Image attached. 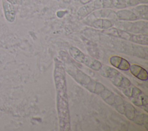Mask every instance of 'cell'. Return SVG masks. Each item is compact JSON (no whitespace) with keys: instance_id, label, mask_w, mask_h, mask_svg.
Here are the masks:
<instances>
[{"instance_id":"277c9868","label":"cell","mask_w":148,"mask_h":131,"mask_svg":"<svg viewBox=\"0 0 148 131\" xmlns=\"http://www.w3.org/2000/svg\"><path fill=\"white\" fill-rule=\"evenodd\" d=\"M110 63L116 68H118L121 70H128L130 69V64L125 59L118 57L113 56L110 59Z\"/></svg>"},{"instance_id":"6da1fadb","label":"cell","mask_w":148,"mask_h":131,"mask_svg":"<svg viewBox=\"0 0 148 131\" xmlns=\"http://www.w3.org/2000/svg\"><path fill=\"white\" fill-rule=\"evenodd\" d=\"M66 96L57 95V107L61 129L68 130L69 128V115Z\"/></svg>"},{"instance_id":"9a60e30c","label":"cell","mask_w":148,"mask_h":131,"mask_svg":"<svg viewBox=\"0 0 148 131\" xmlns=\"http://www.w3.org/2000/svg\"><path fill=\"white\" fill-rule=\"evenodd\" d=\"M123 78V76L121 74L119 73L116 76L111 78V80L112 81V83L114 85L117 87H120Z\"/></svg>"},{"instance_id":"ffe728a7","label":"cell","mask_w":148,"mask_h":131,"mask_svg":"<svg viewBox=\"0 0 148 131\" xmlns=\"http://www.w3.org/2000/svg\"><path fill=\"white\" fill-rule=\"evenodd\" d=\"M95 10L103 9V0H95L94 1Z\"/></svg>"},{"instance_id":"5bb4252c","label":"cell","mask_w":148,"mask_h":131,"mask_svg":"<svg viewBox=\"0 0 148 131\" xmlns=\"http://www.w3.org/2000/svg\"><path fill=\"white\" fill-rule=\"evenodd\" d=\"M135 108L131 104L127 103L126 106H124V113L129 119H134L135 114Z\"/></svg>"},{"instance_id":"83f0119b","label":"cell","mask_w":148,"mask_h":131,"mask_svg":"<svg viewBox=\"0 0 148 131\" xmlns=\"http://www.w3.org/2000/svg\"><path fill=\"white\" fill-rule=\"evenodd\" d=\"M91 1H92V0H91Z\"/></svg>"},{"instance_id":"8992f818","label":"cell","mask_w":148,"mask_h":131,"mask_svg":"<svg viewBox=\"0 0 148 131\" xmlns=\"http://www.w3.org/2000/svg\"><path fill=\"white\" fill-rule=\"evenodd\" d=\"M134 33H142L147 35V21H138L132 24L129 31Z\"/></svg>"},{"instance_id":"44dd1931","label":"cell","mask_w":148,"mask_h":131,"mask_svg":"<svg viewBox=\"0 0 148 131\" xmlns=\"http://www.w3.org/2000/svg\"><path fill=\"white\" fill-rule=\"evenodd\" d=\"M113 8L112 0H103V8L108 9Z\"/></svg>"},{"instance_id":"ba28073f","label":"cell","mask_w":148,"mask_h":131,"mask_svg":"<svg viewBox=\"0 0 148 131\" xmlns=\"http://www.w3.org/2000/svg\"><path fill=\"white\" fill-rule=\"evenodd\" d=\"M132 11L135 14L138 18L147 20L148 17V6L146 4L137 6L133 9Z\"/></svg>"},{"instance_id":"603a6c76","label":"cell","mask_w":148,"mask_h":131,"mask_svg":"<svg viewBox=\"0 0 148 131\" xmlns=\"http://www.w3.org/2000/svg\"><path fill=\"white\" fill-rule=\"evenodd\" d=\"M131 85V83H130V81L125 77H123V78L122 80V81H121V85H120V87H130V85Z\"/></svg>"},{"instance_id":"7c38bea8","label":"cell","mask_w":148,"mask_h":131,"mask_svg":"<svg viewBox=\"0 0 148 131\" xmlns=\"http://www.w3.org/2000/svg\"><path fill=\"white\" fill-rule=\"evenodd\" d=\"M130 40L136 43L147 45L148 37L147 35L145 34H131Z\"/></svg>"},{"instance_id":"e0dca14e","label":"cell","mask_w":148,"mask_h":131,"mask_svg":"<svg viewBox=\"0 0 148 131\" xmlns=\"http://www.w3.org/2000/svg\"><path fill=\"white\" fill-rule=\"evenodd\" d=\"M104 32L109 35L118 37V29L116 28H109L107 29Z\"/></svg>"},{"instance_id":"52a82bcc","label":"cell","mask_w":148,"mask_h":131,"mask_svg":"<svg viewBox=\"0 0 148 131\" xmlns=\"http://www.w3.org/2000/svg\"><path fill=\"white\" fill-rule=\"evenodd\" d=\"M117 18L123 21H135L138 19V17L132 11L127 9H122L116 12Z\"/></svg>"},{"instance_id":"cb8c5ba5","label":"cell","mask_w":148,"mask_h":131,"mask_svg":"<svg viewBox=\"0 0 148 131\" xmlns=\"http://www.w3.org/2000/svg\"><path fill=\"white\" fill-rule=\"evenodd\" d=\"M141 101H142V104L143 106H146L147 104V96L146 95L142 96L141 97Z\"/></svg>"},{"instance_id":"2e32d148","label":"cell","mask_w":148,"mask_h":131,"mask_svg":"<svg viewBox=\"0 0 148 131\" xmlns=\"http://www.w3.org/2000/svg\"><path fill=\"white\" fill-rule=\"evenodd\" d=\"M91 25L98 29H102V18H97L92 22Z\"/></svg>"},{"instance_id":"7402d4cb","label":"cell","mask_w":148,"mask_h":131,"mask_svg":"<svg viewBox=\"0 0 148 131\" xmlns=\"http://www.w3.org/2000/svg\"><path fill=\"white\" fill-rule=\"evenodd\" d=\"M142 93V91L140 89H139V88H136V87H134L133 88V89H132V94L131 95L134 97H138L139 96H140V95Z\"/></svg>"},{"instance_id":"9c48e42d","label":"cell","mask_w":148,"mask_h":131,"mask_svg":"<svg viewBox=\"0 0 148 131\" xmlns=\"http://www.w3.org/2000/svg\"><path fill=\"white\" fill-rule=\"evenodd\" d=\"M83 63L95 70H99L102 68V65L100 62L87 55H85Z\"/></svg>"},{"instance_id":"484cf974","label":"cell","mask_w":148,"mask_h":131,"mask_svg":"<svg viewBox=\"0 0 148 131\" xmlns=\"http://www.w3.org/2000/svg\"><path fill=\"white\" fill-rule=\"evenodd\" d=\"M79 1H80V2L82 4H84V5H85V4H86V3H88V2H90L91 1V0H79Z\"/></svg>"},{"instance_id":"7a4b0ae2","label":"cell","mask_w":148,"mask_h":131,"mask_svg":"<svg viewBox=\"0 0 148 131\" xmlns=\"http://www.w3.org/2000/svg\"><path fill=\"white\" fill-rule=\"evenodd\" d=\"M54 71V79L58 95L61 96H66V83L65 77V69L62 63L56 60Z\"/></svg>"},{"instance_id":"8fae6325","label":"cell","mask_w":148,"mask_h":131,"mask_svg":"<svg viewBox=\"0 0 148 131\" xmlns=\"http://www.w3.org/2000/svg\"><path fill=\"white\" fill-rule=\"evenodd\" d=\"M69 53L72 57L74 58L76 61L80 63H83L85 58V55L77 48L72 47L69 49Z\"/></svg>"},{"instance_id":"d4e9b609","label":"cell","mask_w":148,"mask_h":131,"mask_svg":"<svg viewBox=\"0 0 148 131\" xmlns=\"http://www.w3.org/2000/svg\"><path fill=\"white\" fill-rule=\"evenodd\" d=\"M8 2H9L10 3L14 5L17 3V0H6Z\"/></svg>"},{"instance_id":"f1b7e54d","label":"cell","mask_w":148,"mask_h":131,"mask_svg":"<svg viewBox=\"0 0 148 131\" xmlns=\"http://www.w3.org/2000/svg\"><path fill=\"white\" fill-rule=\"evenodd\" d=\"M0 2H1V0H0Z\"/></svg>"},{"instance_id":"3957f363","label":"cell","mask_w":148,"mask_h":131,"mask_svg":"<svg viewBox=\"0 0 148 131\" xmlns=\"http://www.w3.org/2000/svg\"><path fill=\"white\" fill-rule=\"evenodd\" d=\"M2 6L5 19L9 23H13L16 18V10L14 5L6 0H3Z\"/></svg>"},{"instance_id":"ac0fdd59","label":"cell","mask_w":148,"mask_h":131,"mask_svg":"<svg viewBox=\"0 0 148 131\" xmlns=\"http://www.w3.org/2000/svg\"><path fill=\"white\" fill-rule=\"evenodd\" d=\"M112 22L108 19H102V29H107L112 27Z\"/></svg>"},{"instance_id":"30bf717a","label":"cell","mask_w":148,"mask_h":131,"mask_svg":"<svg viewBox=\"0 0 148 131\" xmlns=\"http://www.w3.org/2000/svg\"><path fill=\"white\" fill-rule=\"evenodd\" d=\"M94 10H95L94 2H90L80 8L79 11L77 12V14L80 17H84L92 13Z\"/></svg>"},{"instance_id":"5b68a950","label":"cell","mask_w":148,"mask_h":131,"mask_svg":"<svg viewBox=\"0 0 148 131\" xmlns=\"http://www.w3.org/2000/svg\"><path fill=\"white\" fill-rule=\"evenodd\" d=\"M131 73L136 77L142 81H146L148 78L147 72L137 65H132L130 67Z\"/></svg>"},{"instance_id":"4316f807","label":"cell","mask_w":148,"mask_h":131,"mask_svg":"<svg viewBox=\"0 0 148 131\" xmlns=\"http://www.w3.org/2000/svg\"><path fill=\"white\" fill-rule=\"evenodd\" d=\"M147 2H148V0H140V3L147 4Z\"/></svg>"},{"instance_id":"4fadbf2b","label":"cell","mask_w":148,"mask_h":131,"mask_svg":"<svg viewBox=\"0 0 148 131\" xmlns=\"http://www.w3.org/2000/svg\"><path fill=\"white\" fill-rule=\"evenodd\" d=\"M101 69L102 70L101 73V74H102V76L110 78L116 76L119 73V72L117 70H116L114 68H110L109 66H105L103 68H101Z\"/></svg>"},{"instance_id":"d6986e66","label":"cell","mask_w":148,"mask_h":131,"mask_svg":"<svg viewBox=\"0 0 148 131\" xmlns=\"http://www.w3.org/2000/svg\"><path fill=\"white\" fill-rule=\"evenodd\" d=\"M105 87L101 84V83H97L96 84V85L95 86V89H94V92L96 93H99L100 92H102L104 89H105Z\"/></svg>"}]
</instances>
